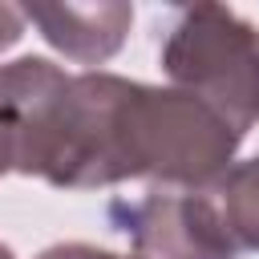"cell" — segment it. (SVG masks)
Listing matches in <instances>:
<instances>
[{
	"mask_svg": "<svg viewBox=\"0 0 259 259\" xmlns=\"http://www.w3.org/2000/svg\"><path fill=\"white\" fill-rule=\"evenodd\" d=\"M162 73L210 105L239 138L259 121V24L223 8L190 4L174 16L162 40Z\"/></svg>",
	"mask_w": 259,
	"mask_h": 259,
	"instance_id": "obj_1",
	"label": "cell"
},
{
	"mask_svg": "<svg viewBox=\"0 0 259 259\" xmlns=\"http://www.w3.org/2000/svg\"><path fill=\"white\" fill-rule=\"evenodd\" d=\"M113 214L134 243V259H239L202 186H154Z\"/></svg>",
	"mask_w": 259,
	"mask_h": 259,
	"instance_id": "obj_2",
	"label": "cell"
},
{
	"mask_svg": "<svg viewBox=\"0 0 259 259\" xmlns=\"http://www.w3.org/2000/svg\"><path fill=\"white\" fill-rule=\"evenodd\" d=\"M24 24H36V32L69 61L77 65H101L109 61L134 24V4L125 0H97V4H24Z\"/></svg>",
	"mask_w": 259,
	"mask_h": 259,
	"instance_id": "obj_3",
	"label": "cell"
},
{
	"mask_svg": "<svg viewBox=\"0 0 259 259\" xmlns=\"http://www.w3.org/2000/svg\"><path fill=\"white\" fill-rule=\"evenodd\" d=\"M235 251H259V154L231 162L214 182L202 186Z\"/></svg>",
	"mask_w": 259,
	"mask_h": 259,
	"instance_id": "obj_4",
	"label": "cell"
},
{
	"mask_svg": "<svg viewBox=\"0 0 259 259\" xmlns=\"http://www.w3.org/2000/svg\"><path fill=\"white\" fill-rule=\"evenodd\" d=\"M49 57H16L0 65V178L16 166V146H20V125L32 105L36 85L49 73Z\"/></svg>",
	"mask_w": 259,
	"mask_h": 259,
	"instance_id": "obj_5",
	"label": "cell"
},
{
	"mask_svg": "<svg viewBox=\"0 0 259 259\" xmlns=\"http://www.w3.org/2000/svg\"><path fill=\"white\" fill-rule=\"evenodd\" d=\"M36 259H134V255H117L93 243H57V247H45Z\"/></svg>",
	"mask_w": 259,
	"mask_h": 259,
	"instance_id": "obj_6",
	"label": "cell"
},
{
	"mask_svg": "<svg viewBox=\"0 0 259 259\" xmlns=\"http://www.w3.org/2000/svg\"><path fill=\"white\" fill-rule=\"evenodd\" d=\"M20 36H24V16H20V8L0 4V53H4V49H12Z\"/></svg>",
	"mask_w": 259,
	"mask_h": 259,
	"instance_id": "obj_7",
	"label": "cell"
},
{
	"mask_svg": "<svg viewBox=\"0 0 259 259\" xmlns=\"http://www.w3.org/2000/svg\"><path fill=\"white\" fill-rule=\"evenodd\" d=\"M0 259H16V255H12V247H4V243H0Z\"/></svg>",
	"mask_w": 259,
	"mask_h": 259,
	"instance_id": "obj_8",
	"label": "cell"
}]
</instances>
